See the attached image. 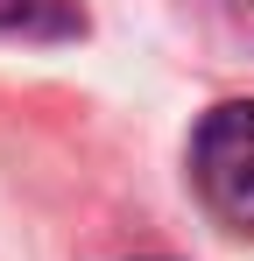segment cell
<instances>
[{
    "label": "cell",
    "instance_id": "cell-1",
    "mask_svg": "<svg viewBox=\"0 0 254 261\" xmlns=\"http://www.w3.org/2000/svg\"><path fill=\"white\" fill-rule=\"evenodd\" d=\"M191 184L219 226L254 233V99L212 106L191 134Z\"/></svg>",
    "mask_w": 254,
    "mask_h": 261
},
{
    "label": "cell",
    "instance_id": "cell-2",
    "mask_svg": "<svg viewBox=\"0 0 254 261\" xmlns=\"http://www.w3.org/2000/svg\"><path fill=\"white\" fill-rule=\"evenodd\" d=\"M0 29H64L57 0H0Z\"/></svg>",
    "mask_w": 254,
    "mask_h": 261
},
{
    "label": "cell",
    "instance_id": "cell-3",
    "mask_svg": "<svg viewBox=\"0 0 254 261\" xmlns=\"http://www.w3.org/2000/svg\"><path fill=\"white\" fill-rule=\"evenodd\" d=\"M233 7H240V14H247V21H254V0H233Z\"/></svg>",
    "mask_w": 254,
    "mask_h": 261
}]
</instances>
